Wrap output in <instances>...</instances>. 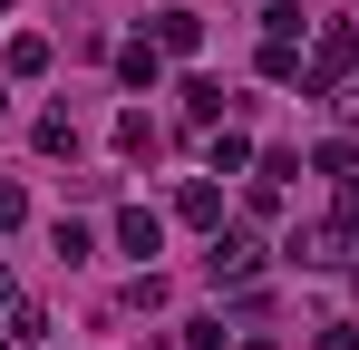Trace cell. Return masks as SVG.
<instances>
[{"mask_svg": "<svg viewBox=\"0 0 359 350\" xmlns=\"http://www.w3.org/2000/svg\"><path fill=\"white\" fill-rule=\"evenodd\" d=\"M204 273H214V283H252V233H224V224H214V253H204Z\"/></svg>", "mask_w": 359, "mask_h": 350, "instance_id": "1", "label": "cell"}, {"mask_svg": "<svg viewBox=\"0 0 359 350\" xmlns=\"http://www.w3.org/2000/svg\"><path fill=\"white\" fill-rule=\"evenodd\" d=\"M117 243H126V253H136V263H146V253H156V243H165V224H156V214H146V205H126V214H117Z\"/></svg>", "mask_w": 359, "mask_h": 350, "instance_id": "2", "label": "cell"}, {"mask_svg": "<svg viewBox=\"0 0 359 350\" xmlns=\"http://www.w3.org/2000/svg\"><path fill=\"white\" fill-rule=\"evenodd\" d=\"M156 49H204V20L194 10H156Z\"/></svg>", "mask_w": 359, "mask_h": 350, "instance_id": "3", "label": "cell"}, {"mask_svg": "<svg viewBox=\"0 0 359 350\" xmlns=\"http://www.w3.org/2000/svg\"><path fill=\"white\" fill-rule=\"evenodd\" d=\"M282 253H292V263H330V253H340V224H301Z\"/></svg>", "mask_w": 359, "mask_h": 350, "instance_id": "4", "label": "cell"}, {"mask_svg": "<svg viewBox=\"0 0 359 350\" xmlns=\"http://www.w3.org/2000/svg\"><path fill=\"white\" fill-rule=\"evenodd\" d=\"M156 68H165V49H156V39H136V49H117V78H126V88H156Z\"/></svg>", "mask_w": 359, "mask_h": 350, "instance_id": "5", "label": "cell"}, {"mask_svg": "<svg viewBox=\"0 0 359 350\" xmlns=\"http://www.w3.org/2000/svg\"><path fill=\"white\" fill-rule=\"evenodd\" d=\"M39 68H49V39L20 30V39H10V78H39Z\"/></svg>", "mask_w": 359, "mask_h": 350, "instance_id": "6", "label": "cell"}, {"mask_svg": "<svg viewBox=\"0 0 359 350\" xmlns=\"http://www.w3.org/2000/svg\"><path fill=\"white\" fill-rule=\"evenodd\" d=\"M184 224H224V195H214V185H204V175H194V185H184Z\"/></svg>", "mask_w": 359, "mask_h": 350, "instance_id": "7", "label": "cell"}, {"mask_svg": "<svg viewBox=\"0 0 359 350\" xmlns=\"http://www.w3.org/2000/svg\"><path fill=\"white\" fill-rule=\"evenodd\" d=\"M184 117H194V127H214V117H224V88H214V78H194V88H184Z\"/></svg>", "mask_w": 359, "mask_h": 350, "instance_id": "8", "label": "cell"}, {"mask_svg": "<svg viewBox=\"0 0 359 350\" xmlns=\"http://www.w3.org/2000/svg\"><path fill=\"white\" fill-rule=\"evenodd\" d=\"M243 156H252V146H243L233 127H224V136H214V146H204V166H214V175H233V166H243Z\"/></svg>", "mask_w": 359, "mask_h": 350, "instance_id": "9", "label": "cell"}, {"mask_svg": "<svg viewBox=\"0 0 359 350\" xmlns=\"http://www.w3.org/2000/svg\"><path fill=\"white\" fill-rule=\"evenodd\" d=\"M49 243H59V263H88V253H97V233H88V224H59Z\"/></svg>", "mask_w": 359, "mask_h": 350, "instance_id": "10", "label": "cell"}, {"mask_svg": "<svg viewBox=\"0 0 359 350\" xmlns=\"http://www.w3.org/2000/svg\"><path fill=\"white\" fill-rule=\"evenodd\" d=\"M29 224V195H20V185H0V233H20Z\"/></svg>", "mask_w": 359, "mask_h": 350, "instance_id": "11", "label": "cell"}]
</instances>
